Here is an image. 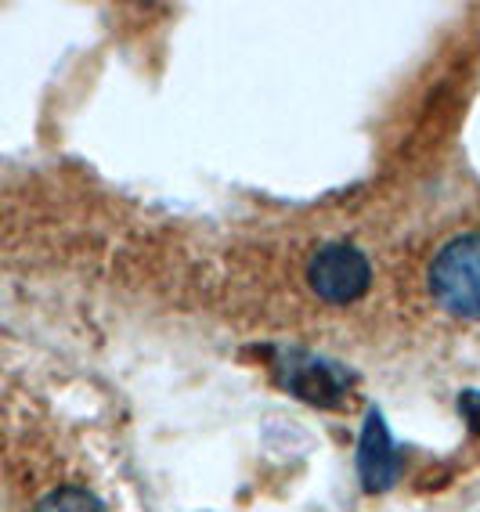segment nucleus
<instances>
[{"mask_svg": "<svg viewBox=\"0 0 480 512\" xmlns=\"http://www.w3.org/2000/svg\"><path fill=\"white\" fill-rule=\"evenodd\" d=\"M37 512H105V509L98 505V498H91L87 491L62 487V491L47 494L44 502L37 505Z\"/></svg>", "mask_w": 480, "mask_h": 512, "instance_id": "20e7f679", "label": "nucleus"}, {"mask_svg": "<svg viewBox=\"0 0 480 512\" xmlns=\"http://www.w3.org/2000/svg\"><path fill=\"white\" fill-rule=\"evenodd\" d=\"M358 473H361V484L369 487V491H383V487L394 484V476H397L394 444H390L387 426H383V419H379L376 412L369 415V422H365V430H361Z\"/></svg>", "mask_w": 480, "mask_h": 512, "instance_id": "7ed1b4c3", "label": "nucleus"}, {"mask_svg": "<svg viewBox=\"0 0 480 512\" xmlns=\"http://www.w3.org/2000/svg\"><path fill=\"white\" fill-rule=\"evenodd\" d=\"M466 412H470L473 426L480 430V394H470V397H466Z\"/></svg>", "mask_w": 480, "mask_h": 512, "instance_id": "39448f33", "label": "nucleus"}, {"mask_svg": "<svg viewBox=\"0 0 480 512\" xmlns=\"http://www.w3.org/2000/svg\"><path fill=\"white\" fill-rule=\"evenodd\" d=\"M430 293L455 318H480V235H462L430 264Z\"/></svg>", "mask_w": 480, "mask_h": 512, "instance_id": "f257e3e1", "label": "nucleus"}, {"mask_svg": "<svg viewBox=\"0 0 480 512\" xmlns=\"http://www.w3.org/2000/svg\"><path fill=\"white\" fill-rule=\"evenodd\" d=\"M307 282L325 303H354L369 293L372 264L358 246L347 242H329L311 256L307 264Z\"/></svg>", "mask_w": 480, "mask_h": 512, "instance_id": "f03ea898", "label": "nucleus"}]
</instances>
